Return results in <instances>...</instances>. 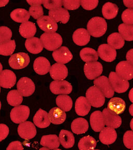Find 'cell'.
Returning <instances> with one entry per match:
<instances>
[{"label": "cell", "instance_id": "obj_4", "mask_svg": "<svg viewBox=\"0 0 133 150\" xmlns=\"http://www.w3.org/2000/svg\"><path fill=\"white\" fill-rule=\"evenodd\" d=\"M108 79L113 91L117 93H124L129 89V81L120 78L115 72L112 71L110 73Z\"/></svg>", "mask_w": 133, "mask_h": 150}, {"label": "cell", "instance_id": "obj_55", "mask_svg": "<svg viewBox=\"0 0 133 150\" xmlns=\"http://www.w3.org/2000/svg\"><path fill=\"white\" fill-rule=\"evenodd\" d=\"M2 69H3V66L2 65V64H1V63H0V74H1V72L2 71Z\"/></svg>", "mask_w": 133, "mask_h": 150}, {"label": "cell", "instance_id": "obj_39", "mask_svg": "<svg viewBox=\"0 0 133 150\" xmlns=\"http://www.w3.org/2000/svg\"><path fill=\"white\" fill-rule=\"evenodd\" d=\"M120 35L124 40L132 41L133 40V26L122 23L118 28Z\"/></svg>", "mask_w": 133, "mask_h": 150}, {"label": "cell", "instance_id": "obj_35", "mask_svg": "<svg viewBox=\"0 0 133 150\" xmlns=\"http://www.w3.org/2000/svg\"><path fill=\"white\" fill-rule=\"evenodd\" d=\"M11 17L16 22L18 23H24L28 21L30 15L29 11L26 9L18 8L14 10L11 13Z\"/></svg>", "mask_w": 133, "mask_h": 150}, {"label": "cell", "instance_id": "obj_26", "mask_svg": "<svg viewBox=\"0 0 133 150\" xmlns=\"http://www.w3.org/2000/svg\"><path fill=\"white\" fill-rule=\"evenodd\" d=\"M91 105L86 97L81 96L77 99L75 110L77 115L85 116L91 110Z\"/></svg>", "mask_w": 133, "mask_h": 150}, {"label": "cell", "instance_id": "obj_46", "mask_svg": "<svg viewBox=\"0 0 133 150\" xmlns=\"http://www.w3.org/2000/svg\"><path fill=\"white\" fill-rule=\"evenodd\" d=\"M62 5L64 9L66 10H75L78 9L80 6V1L79 0H64L62 1Z\"/></svg>", "mask_w": 133, "mask_h": 150}, {"label": "cell", "instance_id": "obj_13", "mask_svg": "<svg viewBox=\"0 0 133 150\" xmlns=\"http://www.w3.org/2000/svg\"><path fill=\"white\" fill-rule=\"evenodd\" d=\"M36 22L40 29L45 33H55L57 30V23L49 16H43Z\"/></svg>", "mask_w": 133, "mask_h": 150}, {"label": "cell", "instance_id": "obj_28", "mask_svg": "<svg viewBox=\"0 0 133 150\" xmlns=\"http://www.w3.org/2000/svg\"><path fill=\"white\" fill-rule=\"evenodd\" d=\"M25 46L27 50L32 54L40 53L43 49L41 40L36 37L27 39L25 42Z\"/></svg>", "mask_w": 133, "mask_h": 150}, {"label": "cell", "instance_id": "obj_3", "mask_svg": "<svg viewBox=\"0 0 133 150\" xmlns=\"http://www.w3.org/2000/svg\"><path fill=\"white\" fill-rule=\"evenodd\" d=\"M86 97L91 106L96 108L102 107L105 102V97L95 86H92L87 90Z\"/></svg>", "mask_w": 133, "mask_h": 150}, {"label": "cell", "instance_id": "obj_32", "mask_svg": "<svg viewBox=\"0 0 133 150\" xmlns=\"http://www.w3.org/2000/svg\"><path fill=\"white\" fill-rule=\"evenodd\" d=\"M41 144L50 150H54L59 146L60 142L57 135H45L41 138Z\"/></svg>", "mask_w": 133, "mask_h": 150}, {"label": "cell", "instance_id": "obj_20", "mask_svg": "<svg viewBox=\"0 0 133 150\" xmlns=\"http://www.w3.org/2000/svg\"><path fill=\"white\" fill-rule=\"evenodd\" d=\"M99 137L102 144L109 145L115 142L117 138V134L113 128L107 127L100 131Z\"/></svg>", "mask_w": 133, "mask_h": 150}, {"label": "cell", "instance_id": "obj_1", "mask_svg": "<svg viewBox=\"0 0 133 150\" xmlns=\"http://www.w3.org/2000/svg\"><path fill=\"white\" fill-rule=\"evenodd\" d=\"M87 28L90 35L94 38H100L106 32L107 23L104 18L96 17L89 21Z\"/></svg>", "mask_w": 133, "mask_h": 150}, {"label": "cell", "instance_id": "obj_15", "mask_svg": "<svg viewBox=\"0 0 133 150\" xmlns=\"http://www.w3.org/2000/svg\"><path fill=\"white\" fill-rule=\"evenodd\" d=\"M98 54L106 62H111L115 60L117 57V51L108 44L100 45L98 49Z\"/></svg>", "mask_w": 133, "mask_h": 150}, {"label": "cell", "instance_id": "obj_17", "mask_svg": "<svg viewBox=\"0 0 133 150\" xmlns=\"http://www.w3.org/2000/svg\"><path fill=\"white\" fill-rule=\"evenodd\" d=\"M51 77L55 80H63L68 75V71L64 64L55 63L53 64L49 70Z\"/></svg>", "mask_w": 133, "mask_h": 150}, {"label": "cell", "instance_id": "obj_48", "mask_svg": "<svg viewBox=\"0 0 133 150\" xmlns=\"http://www.w3.org/2000/svg\"><path fill=\"white\" fill-rule=\"evenodd\" d=\"M133 132L132 130L127 131L123 137V142L125 146L129 149H132L133 146Z\"/></svg>", "mask_w": 133, "mask_h": 150}, {"label": "cell", "instance_id": "obj_41", "mask_svg": "<svg viewBox=\"0 0 133 150\" xmlns=\"http://www.w3.org/2000/svg\"><path fill=\"white\" fill-rule=\"evenodd\" d=\"M7 100L8 103L11 106H18L22 103L23 97L18 91L11 90L7 94Z\"/></svg>", "mask_w": 133, "mask_h": 150}, {"label": "cell", "instance_id": "obj_47", "mask_svg": "<svg viewBox=\"0 0 133 150\" xmlns=\"http://www.w3.org/2000/svg\"><path fill=\"white\" fill-rule=\"evenodd\" d=\"M99 1L98 0H81L80 1V4L82 5L84 9L91 11L95 8L97 6Z\"/></svg>", "mask_w": 133, "mask_h": 150}, {"label": "cell", "instance_id": "obj_14", "mask_svg": "<svg viewBox=\"0 0 133 150\" xmlns=\"http://www.w3.org/2000/svg\"><path fill=\"white\" fill-rule=\"evenodd\" d=\"M53 57L56 62L60 64H66L73 58V55L69 49L62 46L55 50L53 52Z\"/></svg>", "mask_w": 133, "mask_h": 150}, {"label": "cell", "instance_id": "obj_50", "mask_svg": "<svg viewBox=\"0 0 133 150\" xmlns=\"http://www.w3.org/2000/svg\"><path fill=\"white\" fill-rule=\"evenodd\" d=\"M6 150H23V146L20 141H13L9 144Z\"/></svg>", "mask_w": 133, "mask_h": 150}, {"label": "cell", "instance_id": "obj_42", "mask_svg": "<svg viewBox=\"0 0 133 150\" xmlns=\"http://www.w3.org/2000/svg\"><path fill=\"white\" fill-rule=\"evenodd\" d=\"M12 37V32L6 27H0V44L9 41Z\"/></svg>", "mask_w": 133, "mask_h": 150}, {"label": "cell", "instance_id": "obj_21", "mask_svg": "<svg viewBox=\"0 0 133 150\" xmlns=\"http://www.w3.org/2000/svg\"><path fill=\"white\" fill-rule=\"evenodd\" d=\"M33 69L39 75H44L49 71L51 64L46 58L41 57L36 58L34 61Z\"/></svg>", "mask_w": 133, "mask_h": 150}, {"label": "cell", "instance_id": "obj_31", "mask_svg": "<svg viewBox=\"0 0 133 150\" xmlns=\"http://www.w3.org/2000/svg\"><path fill=\"white\" fill-rule=\"evenodd\" d=\"M59 140L62 146L66 149H69L73 147L75 139L72 132L68 130L62 129L59 133Z\"/></svg>", "mask_w": 133, "mask_h": 150}, {"label": "cell", "instance_id": "obj_45", "mask_svg": "<svg viewBox=\"0 0 133 150\" xmlns=\"http://www.w3.org/2000/svg\"><path fill=\"white\" fill-rule=\"evenodd\" d=\"M122 19L124 24L129 25L133 24V9H127L125 10L122 14Z\"/></svg>", "mask_w": 133, "mask_h": 150}, {"label": "cell", "instance_id": "obj_27", "mask_svg": "<svg viewBox=\"0 0 133 150\" xmlns=\"http://www.w3.org/2000/svg\"><path fill=\"white\" fill-rule=\"evenodd\" d=\"M48 115L50 122L55 125L63 123L66 119V113L58 107L52 108Z\"/></svg>", "mask_w": 133, "mask_h": 150}, {"label": "cell", "instance_id": "obj_8", "mask_svg": "<svg viewBox=\"0 0 133 150\" xmlns=\"http://www.w3.org/2000/svg\"><path fill=\"white\" fill-rule=\"evenodd\" d=\"M95 86L107 98L113 97L114 91L111 86L108 78L106 76H101L96 78L94 81Z\"/></svg>", "mask_w": 133, "mask_h": 150}, {"label": "cell", "instance_id": "obj_10", "mask_svg": "<svg viewBox=\"0 0 133 150\" xmlns=\"http://www.w3.org/2000/svg\"><path fill=\"white\" fill-rule=\"evenodd\" d=\"M102 64L97 61L87 63L84 66L85 76L89 80L95 79L102 74Z\"/></svg>", "mask_w": 133, "mask_h": 150}, {"label": "cell", "instance_id": "obj_29", "mask_svg": "<svg viewBox=\"0 0 133 150\" xmlns=\"http://www.w3.org/2000/svg\"><path fill=\"white\" fill-rule=\"evenodd\" d=\"M19 31L23 38H30L35 35L36 28L34 23L31 21H27L22 23L20 25Z\"/></svg>", "mask_w": 133, "mask_h": 150}, {"label": "cell", "instance_id": "obj_60", "mask_svg": "<svg viewBox=\"0 0 133 150\" xmlns=\"http://www.w3.org/2000/svg\"><path fill=\"white\" fill-rule=\"evenodd\" d=\"M0 92H1V88H0Z\"/></svg>", "mask_w": 133, "mask_h": 150}, {"label": "cell", "instance_id": "obj_19", "mask_svg": "<svg viewBox=\"0 0 133 150\" xmlns=\"http://www.w3.org/2000/svg\"><path fill=\"white\" fill-rule=\"evenodd\" d=\"M126 108L124 100L119 97H113L110 99L108 104V110L114 115L121 114Z\"/></svg>", "mask_w": 133, "mask_h": 150}, {"label": "cell", "instance_id": "obj_5", "mask_svg": "<svg viewBox=\"0 0 133 150\" xmlns=\"http://www.w3.org/2000/svg\"><path fill=\"white\" fill-rule=\"evenodd\" d=\"M30 60L27 53L18 52L11 55L9 59V66L15 69H20L27 67Z\"/></svg>", "mask_w": 133, "mask_h": 150}, {"label": "cell", "instance_id": "obj_25", "mask_svg": "<svg viewBox=\"0 0 133 150\" xmlns=\"http://www.w3.org/2000/svg\"><path fill=\"white\" fill-rule=\"evenodd\" d=\"M33 122L36 126L41 128H44L49 126L51 122L46 111L40 109L33 117Z\"/></svg>", "mask_w": 133, "mask_h": 150}, {"label": "cell", "instance_id": "obj_57", "mask_svg": "<svg viewBox=\"0 0 133 150\" xmlns=\"http://www.w3.org/2000/svg\"><path fill=\"white\" fill-rule=\"evenodd\" d=\"M1 103L0 102V110H1Z\"/></svg>", "mask_w": 133, "mask_h": 150}, {"label": "cell", "instance_id": "obj_37", "mask_svg": "<svg viewBox=\"0 0 133 150\" xmlns=\"http://www.w3.org/2000/svg\"><path fill=\"white\" fill-rule=\"evenodd\" d=\"M107 42L109 46L115 50L122 48L125 44L124 39L118 33H113L110 34L108 38Z\"/></svg>", "mask_w": 133, "mask_h": 150}, {"label": "cell", "instance_id": "obj_11", "mask_svg": "<svg viewBox=\"0 0 133 150\" xmlns=\"http://www.w3.org/2000/svg\"><path fill=\"white\" fill-rule=\"evenodd\" d=\"M116 74L123 79L129 80L133 77V65L127 61H121L116 66Z\"/></svg>", "mask_w": 133, "mask_h": 150}, {"label": "cell", "instance_id": "obj_23", "mask_svg": "<svg viewBox=\"0 0 133 150\" xmlns=\"http://www.w3.org/2000/svg\"><path fill=\"white\" fill-rule=\"evenodd\" d=\"M72 39L76 44L83 46L89 43L91 36L86 29L81 28L77 29L73 33Z\"/></svg>", "mask_w": 133, "mask_h": 150}, {"label": "cell", "instance_id": "obj_52", "mask_svg": "<svg viewBox=\"0 0 133 150\" xmlns=\"http://www.w3.org/2000/svg\"><path fill=\"white\" fill-rule=\"evenodd\" d=\"M43 1L41 0H33V1H30V0H28L27 1V2L28 4L30 5H31V6L32 5H41V4L42 3Z\"/></svg>", "mask_w": 133, "mask_h": 150}, {"label": "cell", "instance_id": "obj_51", "mask_svg": "<svg viewBox=\"0 0 133 150\" xmlns=\"http://www.w3.org/2000/svg\"><path fill=\"white\" fill-rule=\"evenodd\" d=\"M133 49H131L127 54V62H129L131 64H133Z\"/></svg>", "mask_w": 133, "mask_h": 150}, {"label": "cell", "instance_id": "obj_6", "mask_svg": "<svg viewBox=\"0 0 133 150\" xmlns=\"http://www.w3.org/2000/svg\"><path fill=\"white\" fill-rule=\"evenodd\" d=\"M30 109L28 106L21 105L16 106L11 110L10 116L11 121L16 124L26 121L29 117Z\"/></svg>", "mask_w": 133, "mask_h": 150}, {"label": "cell", "instance_id": "obj_18", "mask_svg": "<svg viewBox=\"0 0 133 150\" xmlns=\"http://www.w3.org/2000/svg\"><path fill=\"white\" fill-rule=\"evenodd\" d=\"M102 113L104 118V124L108 127L113 129L117 128L122 124L121 117L118 115H114L110 112L108 109H104Z\"/></svg>", "mask_w": 133, "mask_h": 150}, {"label": "cell", "instance_id": "obj_44", "mask_svg": "<svg viewBox=\"0 0 133 150\" xmlns=\"http://www.w3.org/2000/svg\"><path fill=\"white\" fill-rule=\"evenodd\" d=\"M29 13L35 19H38L44 14L42 7L41 5H32L29 8Z\"/></svg>", "mask_w": 133, "mask_h": 150}, {"label": "cell", "instance_id": "obj_24", "mask_svg": "<svg viewBox=\"0 0 133 150\" xmlns=\"http://www.w3.org/2000/svg\"><path fill=\"white\" fill-rule=\"evenodd\" d=\"M49 16L51 17L56 23L61 22L65 24L68 22L70 18V14L68 11L63 8L49 10Z\"/></svg>", "mask_w": 133, "mask_h": 150}, {"label": "cell", "instance_id": "obj_22", "mask_svg": "<svg viewBox=\"0 0 133 150\" xmlns=\"http://www.w3.org/2000/svg\"><path fill=\"white\" fill-rule=\"evenodd\" d=\"M90 123L92 128L96 132H99L102 130L105 125L102 113L100 111L92 113L90 117Z\"/></svg>", "mask_w": 133, "mask_h": 150}, {"label": "cell", "instance_id": "obj_34", "mask_svg": "<svg viewBox=\"0 0 133 150\" xmlns=\"http://www.w3.org/2000/svg\"><path fill=\"white\" fill-rule=\"evenodd\" d=\"M56 102L59 108L64 111H69L72 107V100L68 95H59L56 98Z\"/></svg>", "mask_w": 133, "mask_h": 150}, {"label": "cell", "instance_id": "obj_53", "mask_svg": "<svg viewBox=\"0 0 133 150\" xmlns=\"http://www.w3.org/2000/svg\"><path fill=\"white\" fill-rule=\"evenodd\" d=\"M124 4L126 6L129 7V9L133 8V1H123Z\"/></svg>", "mask_w": 133, "mask_h": 150}, {"label": "cell", "instance_id": "obj_12", "mask_svg": "<svg viewBox=\"0 0 133 150\" xmlns=\"http://www.w3.org/2000/svg\"><path fill=\"white\" fill-rule=\"evenodd\" d=\"M18 132L21 138L29 140L36 136V126L31 122H24L18 126Z\"/></svg>", "mask_w": 133, "mask_h": 150}, {"label": "cell", "instance_id": "obj_36", "mask_svg": "<svg viewBox=\"0 0 133 150\" xmlns=\"http://www.w3.org/2000/svg\"><path fill=\"white\" fill-rule=\"evenodd\" d=\"M80 55L81 59L87 63L96 62L98 59L97 52L91 48H85L82 49L80 51Z\"/></svg>", "mask_w": 133, "mask_h": 150}, {"label": "cell", "instance_id": "obj_30", "mask_svg": "<svg viewBox=\"0 0 133 150\" xmlns=\"http://www.w3.org/2000/svg\"><path fill=\"white\" fill-rule=\"evenodd\" d=\"M89 129V123L87 120L80 117L73 120L71 124V129L76 134H82Z\"/></svg>", "mask_w": 133, "mask_h": 150}, {"label": "cell", "instance_id": "obj_58", "mask_svg": "<svg viewBox=\"0 0 133 150\" xmlns=\"http://www.w3.org/2000/svg\"><path fill=\"white\" fill-rule=\"evenodd\" d=\"M54 150H60V149H54Z\"/></svg>", "mask_w": 133, "mask_h": 150}, {"label": "cell", "instance_id": "obj_33", "mask_svg": "<svg viewBox=\"0 0 133 150\" xmlns=\"http://www.w3.org/2000/svg\"><path fill=\"white\" fill-rule=\"evenodd\" d=\"M118 6L112 3H106L102 6V15L107 19H112L115 18L118 15Z\"/></svg>", "mask_w": 133, "mask_h": 150}, {"label": "cell", "instance_id": "obj_40", "mask_svg": "<svg viewBox=\"0 0 133 150\" xmlns=\"http://www.w3.org/2000/svg\"><path fill=\"white\" fill-rule=\"evenodd\" d=\"M16 48L15 41L10 40L9 42L0 44V54L9 56L13 54Z\"/></svg>", "mask_w": 133, "mask_h": 150}, {"label": "cell", "instance_id": "obj_38", "mask_svg": "<svg viewBox=\"0 0 133 150\" xmlns=\"http://www.w3.org/2000/svg\"><path fill=\"white\" fill-rule=\"evenodd\" d=\"M97 145V141L93 137L87 136L80 139L78 144L80 150H94Z\"/></svg>", "mask_w": 133, "mask_h": 150}, {"label": "cell", "instance_id": "obj_49", "mask_svg": "<svg viewBox=\"0 0 133 150\" xmlns=\"http://www.w3.org/2000/svg\"><path fill=\"white\" fill-rule=\"evenodd\" d=\"M9 134V128L6 125L0 124V142L4 140Z\"/></svg>", "mask_w": 133, "mask_h": 150}, {"label": "cell", "instance_id": "obj_16", "mask_svg": "<svg viewBox=\"0 0 133 150\" xmlns=\"http://www.w3.org/2000/svg\"><path fill=\"white\" fill-rule=\"evenodd\" d=\"M16 82V76L13 71L5 69L0 74V86L5 88L13 87Z\"/></svg>", "mask_w": 133, "mask_h": 150}, {"label": "cell", "instance_id": "obj_9", "mask_svg": "<svg viewBox=\"0 0 133 150\" xmlns=\"http://www.w3.org/2000/svg\"><path fill=\"white\" fill-rule=\"evenodd\" d=\"M51 92L54 94H69L72 91V86L69 82L65 80H54L49 86Z\"/></svg>", "mask_w": 133, "mask_h": 150}, {"label": "cell", "instance_id": "obj_59", "mask_svg": "<svg viewBox=\"0 0 133 150\" xmlns=\"http://www.w3.org/2000/svg\"><path fill=\"white\" fill-rule=\"evenodd\" d=\"M98 150V149H96V150Z\"/></svg>", "mask_w": 133, "mask_h": 150}, {"label": "cell", "instance_id": "obj_56", "mask_svg": "<svg viewBox=\"0 0 133 150\" xmlns=\"http://www.w3.org/2000/svg\"><path fill=\"white\" fill-rule=\"evenodd\" d=\"M39 150H49V149H47V148L45 147H43V148H41Z\"/></svg>", "mask_w": 133, "mask_h": 150}, {"label": "cell", "instance_id": "obj_2", "mask_svg": "<svg viewBox=\"0 0 133 150\" xmlns=\"http://www.w3.org/2000/svg\"><path fill=\"white\" fill-rule=\"evenodd\" d=\"M43 47L49 51H55L60 48L63 40L60 34L56 33H44L40 37Z\"/></svg>", "mask_w": 133, "mask_h": 150}, {"label": "cell", "instance_id": "obj_7", "mask_svg": "<svg viewBox=\"0 0 133 150\" xmlns=\"http://www.w3.org/2000/svg\"><path fill=\"white\" fill-rule=\"evenodd\" d=\"M18 92L22 96L28 97L35 91L36 86L33 81L28 77H22L17 84Z\"/></svg>", "mask_w": 133, "mask_h": 150}, {"label": "cell", "instance_id": "obj_54", "mask_svg": "<svg viewBox=\"0 0 133 150\" xmlns=\"http://www.w3.org/2000/svg\"><path fill=\"white\" fill-rule=\"evenodd\" d=\"M9 2V0H3L0 1V7L5 6Z\"/></svg>", "mask_w": 133, "mask_h": 150}, {"label": "cell", "instance_id": "obj_43", "mask_svg": "<svg viewBox=\"0 0 133 150\" xmlns=\"http://www.w3.org/2000/svg\"><path fill=\"white\" fill-rule=\"evenodd\" d=\"M42 3L44 7L49 10L61 8L62 1L61 0H44Z\"/></svg>", "mask_w": 133, "mask_h": 150}]
</instances>
